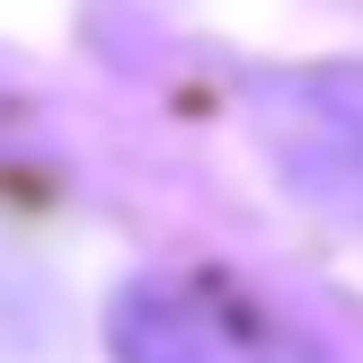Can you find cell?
Wrapping results in <instances>:
<instances>
[{
	"label": "cell",
	"instance_id": "obj_2",
	"mask_svg": "<svg viewBox=\"0 0 363 363\" xmlns=\"http://www.w3.org/2000/svg\"><path fill=\"white\" fill-rule=\"evenodd\" d=\"M257 116L293 186H311L328 213H363V62L293 71L257 89Z\"/></svg>",
	"mask_w": 363,
	"mask_h": 363
},
{
	"label": "cell",
	"instance_id": "obj_1",
	"mask_svg": "<svg viewBox=\"0 0 363 363\" xmlns=\"http://www.w3.org/2000/svg\"><path fill=\"white\" fill-rule=\"evenodd\" d=\"M116 363H328L275 301H257L222 266H160L106 301Z\"/></svg>",
	"mask_w": 363,
	"mask_h": 363
}]
</instances>
